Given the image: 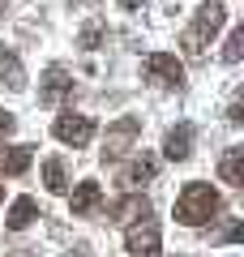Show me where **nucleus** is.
<instances>
[{
    "instance_id": "14",
    "label": "nucleus",
    "mask_w": 244,
    "mask_h": 257,
    "mask_svg": "<svg viewBox=\"0 0 244 257\" xmlns=\"http://www.w3.org/2000/svg\"><path fill=\"white\" fill-rule=\"evenodd\" d=\"M154 172H159V159L154 155H137L133 163L120 172V184H146V180H154Z\"/></svg>"
},
{
    "instance_id": "18",
    "label": "nucleus",
    "mask_w": 244,
    "mask_h": 257,
    "mask_svg": "<svg viewBox=\"0 0 244 257\" xmlns=\"http://www.w3.org/2000/svg\"><path fill=\"white\" fill-rule=\"evenodd\" d=\"M103 35H107V26H103V22H90V26H86V30L77 35V47H86V52H94V47L103 43Z\"/></svg>"
},
{
    "instance_id": "24",
    "label": "nucleus",
    "mask_w": 244,
    "mask_h": 257,
    "mask_svg": "<svg viewBox=\"0 0 244 257\" xmlns=\"http://www.w3.org/2000/svg\"><path fill=\"white\" fill-rule=\"evenodd\" d=\"M5 257H39L35 248H13V253H5Z\"/></svg>"
},
{
    "instance_id": "1",
    "label": "nucleus",
    "mask_w": 244,
    "mask_h": 257,
    "mask_svg": "<svg viewBox=\"0 0 244 257\" xmlns=\"http://www.w3.org/2000/svg\"><path fill=\"white\" fill-rule=\"evenodd\" d=\"M223 22H227V5H223V0H206V5L193 13V22L184 26V35H180L184 56H189V60H201L206 47H210V39L223 30Z\"/></svg>"
},
{
    "instance_id": "10",
    "label": "nucleus",
    "mask_w": 244,
    "mask_h": 257,
    "mask_svg": "<svg viewBox=\"0 0 244 257\" xmlns=\"http://www.w3.org/2000/svg\"><path fill=\"white\" fill-rule=\"evenodd\" d=\"M99 206H103V189L94 180H81L77 189H73V219H90Z\"/></svg>"
},
{
    "instance_id": "2",
    "label": "nucleus",
    "mask_w": 244,
    "mask_h": 257,
    "mask_svg": "<svg viewBox=\"0 0 244 257\" xmlns=\"http://www.w3.org/2000/svg\"><path fill=\"white\" fill-rule=\"evenodd\" d=\"M218 210H223L218 189H210V184H201V180L184 184L180 197H176V219H180L184 227H201V223H210Z\"/></svg>"
},
{
    "instance_id": "9",
    "label": "nucleus",
    "mask_w": 244,
    "mask_h": 257,
    "mask_svg": "<svg viewBox=\"0 0 244 257\" xmlns=\"http://www.w3.org/2000/svg\"><path fill=\"white\" fill-rule=\"evenodd\" d=\"M163 155L172 159V163H184V159L193 155V124L167 128V138H163Z\"/></svg>"
},
{
    "instance_id": "17",
    "label": "nucleus",
    "mask_w": 244,
    "mask_h": 257,
    "mask_svg": "<svg viewBox=\"0 0 244 257\" xmlns=\"http://www.w3.org/2000/svg\"><path fill=\"white\" fill-rule=\"evenodd\" d=\"M240 56H244V26H231V35H227V43H223V60L235 64Z\"/></svg>"
},
{
    "instance_id": "12",
    "label": "nucleus",
    "mask_w": 244,
    "mask_h": 257,
    "mask_svg": "<svg viewBox=\"0 0 244 257\" xmlns=\"http://www.w3.org/2000/svg\"><path fill=\"white\" fill-rule=\"evenodd\" d=\"M35 159V146H5L0 150V176H22Z\"/></svg>"
},
{
    "instance_id": "20",
    "label": "nucleus",
    "mask_w": 244,
    "mask_h": 257,
    "mask_svg": "<svg viewBox=\"0 0 244 257\" xmlns=\"http://www.w3.org/2000/svg\"><path fill=\"white\" fill-rule=\"evenodd\" d=\"M13 124H18V116H13V111H0V142L13 133Z\"/></svg>"
},
{
    "instance_id": "19",
    "label": "nucleus",
    "mask_w": 244,
    "mask_h": 257,
    "mask_svg": "<svg viewBox=\"0 0 244 257\" xmlns=\"http://www.w3.org/2000/svg\"><path fill=\"white\" fill-rule=\"evenodd\" d=\"M218 240H223V244H235V240H244V223H240V219L227 223V227L218 231Z\"/></svg>"
},
{
    "instance_id": "4",
    "label": "nucleus",
    "mask_w": 244,
    "mask_h": 257,
    "mask_svg": "<svg viewBox=\"0 0 244 257\" xmlns=\"http://www.w3.org/2000/svg\"><path fill=\"white\" fill-rule=\"evenodd\" d=\"M142 73L150 77L154 86H167V90H180L184 86V64L176 60L172 52H150L142 60Z\"/></svg>"
},
{
    "instance_id": "16",
    "label": "nucleus",
    "mask_w": 244,
    "mask_h": 257,
    "mask_svg": "<svg viewBox=\"0 0 244 257\" xmlns=\"http://www.w3.org/2000/svg\"><path fill=\"white\" fill-rule=\"evenodd\" d=\"M43 184H47V193H64V189H69V172H64V159L60 155L43 159Z\"/></svg>"
},
{
    "instance_id": "27",
    "label": "nucleus",
    "mask_w": 244,
    "mask_h": 257,
    "mask_svg": "<svg viewBox=\"0 0 244 257\" xmlns=\"http://www.w3.org/2000/svg\"><path fill=\"white\" fill-rule=\"evenodd\" d=\"M0 202H5V184H0Z\"/></svg>"
},
{
    "instance_id": "26",
    "label": "nucleus",
    "mask_w": 244,
    "mask_h": 257,
    "mask_svg": "<svg viewBox=\"0 0 244 257\" xmlns=\"http://www.w3.org/2000/svg\"><path fill=\"white\" fill-rule=\"evenodd\" d=\"M73 5H94V0H73Z\"/></svg>"
},
{
    "instance_id": "25",
    "label": "nucleus",
    "mask_w": 244,
    "mask_h": 257,
    "mask_svg": "<svg viewBox=\"0 0 244 257\" xmlns=\"http://www.w3.org/2000/svg\"><path fill=\"white\" fill-rule=\"evenodd\" d=\"M5 9H9V0H0V18H5Z\"/></svg>"
},
{
    "instance_id": "22",
    "label": "nucleus",
    "mask_w": 244,
    "mask_h": 257,
    "mask_svg": "<svg viewBox=\"0 0 244 257\" xmlns=\"http://www.w3.org/2000/svg\"><path fill=\"white\" fill-rule=\"evenodd\" d=\"M120 9H129V13H137V9H146V0H116Z\"/></svg>"
},
{
    "instance_id": "23",
    "label": "nucleus",
    "mask_w": 244,
    "mask_h": 257,
    "mask_svg": "<svg viewBox=\"0 0 244 257\" xmlns=\"http://www.w3.org/2000/svg\"><path fill=\"white\" fill-rule=\"evenodd\" d=\"M64 257H90V248H86V244H73V248H69Z\"/></svg>"
},
{
    "instance_id": "3",
    "label": "nucleus",
    "mask_w": 244,
    "mask_h": 257,
    "mask_svg": "<svg viewBox=\"0 0 244 257\" xmlns=\"http://www.w3.org/2000/svg\"><path fill=\"white\" fill-rule=\"evenodd\" d=\"M137 138H142V120H137V116H120V120H111V124H107V138H103L99 159H103V163H116V159H125L129 150H133Z\"/></svg>"
},
{
    "instance_id": "8",
    "label": "nucleus",
    "mask_w": 244,
    "mask_h": 257,
    "mask_svg": "<svg viewBox=\"0 0 244 257\" xmlns=\"http://www.w3.org/2000/svg\"><path fill=\"white\" fill-rule=\"evenodd\" d=\"M137 219H150V202L142 193H125L107 206V223H137Z\"/></svg>"
},
{
    "instance_id": "21",
    "label": "nucleus",
    "mask_w": 244,
    "mask_h": 257,
    "mask_svg": "<svg viewBox=\"0 0 244 257\" xmlns=\"http://www.w3.org/2000/svg\"><path fill=\"white\" fill-rule=\"evenodd\" d=\"M227 120H231V124H240V120H244V107H240V99H231V107H227Z\"/></svg>"
},
{
    "instance_id": "15",
    "label": "nucleus",
    "mask_w": 244,
    "mask_h": 257,
    "mask_svg": "<svg viewBox=\"0 0 244 257\" xmlns=\"http://www.w3.org/2000/svg\"><path fill=\"white\" fill-rule=\"evenodd\" d=\"M35 219H39V202H35V197H18V202L9 206V219H5V223H9L13 231H22V227H30Z\"/></svg>"
},
{
    "instance_id": "6",
    "label": "nucleus",
    "mask_w": 244,
    "mask_h": 257,
    "mask_svg": "<svg viewBox=\"0 0 244 257\" xmlns=\"http://www.w3.org/2000/svg\"><path fill=\"white\" fill-rule=\"evenodd\" d=\"M64 99H73V73L64 64H47L43 77H39V103L56 107V103H64Z\"/></svg>"
},
{
    "instance_id": "7",
    "label": "nucleus",
    "mask_w": 244,
    "mask_h": 257,
    "mask_svg": "<svg viewBox=\"0 0 244 257\" xmlns=\"http://www.w3.org/2000/svg\"><path fill=\"white\" fill-rule=\"evenodd\" d=\"M159 244H163V231L154 219H137L133 227L125 231V248L133 257H159Z\"/></svg>"
},
{
    "instance_id": "5",
    "label": "nucleus",
    "mask_w": 244,
    "mask_h": 257,
    "mask_svg": "<svg viewBox=\"0 0 244 257\" xmlns=\"http://www.w3.org/2000/svg\"><path fill=\"white\" fill-rule=\"evenodd\" d=\"M52 133H56V142L81 150V146H90V138H94V120L90 116H77V111H64V116H56Z\"/></svg>"
},
{
    "instance_id": "13",
    "label": "nucleus",
    "mask_w": 244,
    "mask_h": 257,
    "mask_svg": "<svg viewBox=\"0 0 244 257\" xmlns=\"http://www.w3.org/2000/svg\"><path fill=\"white\" fill-rule=\"evenodd\" d=\"M0 77L9 90H26V69H22L18 52H9V47H0Z\"/></svg>"
},
{
    "instance_id": "11",
    "label": "nucleus",
    "mask_w": 244,
    "mask_h": 257,
    "mask_svg": "<svg viewBox=\"0 0 244 257\" xmlns=\"http://www.w3.org/2000/svg\"><path fill=\"white\" fill-rule=\"evenodd\" d=\"M218 176H223V184H231V189L244 184V146H227L223 150V159H218Z\"/></svg>"
}]
</instances>
